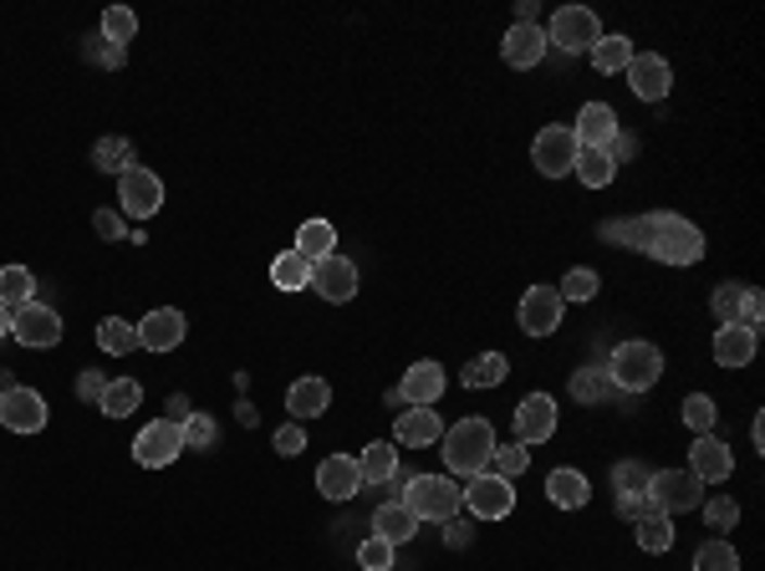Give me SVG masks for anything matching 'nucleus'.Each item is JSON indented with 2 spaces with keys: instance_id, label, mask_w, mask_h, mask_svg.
Returning a JSON list of instances; mask_svg holds the SVG:
<instances>
[{
  "instance_id": "obj_14",
  "label": "nucleus",
  "mask_w": 765,
  "mask_h": 571,
  "mask_svg": "<svg viewBox=\"0 0 765 571\" xmlns=\"http://www.w3.org/2000/svg\"><path fill=\"white\" fill-rule=\"evenodd\" d=\"M689 474H694L699 485H725L735 474V454L725 439L715 434H694V449H689Z\"/></svg>"
},
{
  "instance_id": "obj_41",
  "label": "nucleus",
  "mask_w": 765,
  "mask_h": 571,
  "mask_svg": "<svg viewBox=\"0 0 765 571\" xmlns=\"http://www.w3.org/2000/svg\"><path fill=\"white\" fill-rule=\"evenodd\" d=\"M649 480H653V470H649V465H638V459H617V465H613V490H617V495H649Z\"/></svg>"
},
{
  "instance_id": "obj_50",
  "label": "nucleus",
  "mask_w": 765,
  "mask_h": 571,
  "mask_svg": "<svg viewBox=\"0 0 765 571\" xmlns=\"http://www.w3.org/2000/svg\"><path fill=\"white\" fill-rule=\"evenodd\" d=\"M617 516L638 525V521H649V516H664V510L653 505V495H617Z\"/></svg>"
},
{
  "instance_id": "obj_9",
  "label": "nucleus",
  "mask_w": 765,
  "mask_h": 571,
  "mask_svg": "<svg viewBox=\"0 0 765 571\" xmlns=\"http://www.w3.org/2000/svg\"><path fill=\"white\" fill-rule=\"evenodd\" d=\"M179 454H184V429H179V419H153L149 429H138L134 459L143 465V470H164V465H174Z\"/></svg>"
},
{
  "instance_id": "obj_8",
  "label": "nucleus",
  "mask_w": 765,
  "mask_h": 571,
  "mask_svg": "<svg viewBox=\"0 0 765 571\" xmlns=\"http://www.w3.org/2000/svg\"><path fill=\"white\" fill-rule=\"evenodd\" d=\"M465 510L469 516H480V521H505L511 510H516V485L511 480H500V474H469L465 485Z\"/></svg>"
},
{
  "instance_id": "obj_36",
  "label": "nucleus",
  "mask_w": 765,
  "mask_h": 571,
  "mask_svg": "<svg viewBox=\"0 0 765 571\" xmlns=\"http://www.w3.org/2000/svg\"><path fill=\"white\" fill-rule=\"evenodd\" d=\"M587 56H592V67H598V72H607V77H613V72H628L632 41H628V36H602V41L587 51Z\"/></svg>"
},
{
  "instance_id": "obj_5",
  "label": "nucleus",
  "mask_w": 765,
  "mask_h": 571,
  "mask_svg": "<svg viewBox=\"0 0 765 571\" xmlns=\"http://www.w3.org/2000/svg\"><path fill=\"white\" fill-rule=\"evenodd\" d=\"M598 41H602V26H598V16H592L587 5H562V11L551 16V26H547V47H562V51H572V56L592 51Z\"/></svg>"
},
{
  "instance_id": "obj_40",
  "label": "nucleus",
  "mask_w": 765,
  "mask_h": 571,
  "mask_svg": "<svg viewBox=\"0 0 765 571\" xmlns=\"http://www.w3.org/2000/svg\"><path fill=\"white\" fill-rule=\"evenodd\" d=\"M598 286H602V276L592 266H572L556 291H562V302H592V296H598Z\"/></svg>"
},
{
  "instance_id": "obj_15",
  "label": "nucleus",
  "mask_w": 765,
  "mask_h": 571,
  "mask_svg": "<svg viewBox=\"0 0 765 571\" xmlns=\"http://www.w3.org/2000/svg\"><path fill=\"white\" fill-rule=\"evenodd\" d=\"M556 434V398L551 393H526L516 404V444H547Z\"/></svg>"
},
{
  "instance_id": "obj_10",
  "label": "nucleus",
  "mask_w": 765,
  "mask_h": 571,
  "mask_svg": "<svg viewBox=\"0 0 765 571\" xmlns=\"http://www.w3.org/2000/svg\"><path fill=\"white\" fill-rule=\"evenodd\" d=\"M649 495H653V505H659L664 516H684V510L704 505V485H699L689 470H659L649 480Z\"/></svg>"
},
{
  "instance_id": "obj_2",
  "label": "nucleus",
  "mask_w": 765,
  "mask_h": 571,
  "mask_svg": "<svg viewBox=\"0 0 765 571\" xmlns=\"http://www.w3.org/2000/svg\"><path fill=\"white\" fill-rule=\"evenodd\" d=\"M444 465H450V474H485L490 470V454H496V429H490V419H460L444 429Z\"/></svg>"
},
{
  "instance_id": "obj_13",
  "label": "nucleus",
  "mask_w": 765,
  "mask_h": 571,
  "mask_svg": "<svg viewBox=\"0 0 765 571\" xmlns=\"http://www.w3.org/2000/svg\"><path fill=\"white\" fill-rule=\"evenodd\" d=\"M562 291L556 286H531L526 296H521V332L526 337H551L556 327H562Z\"/></svg>"
},
{
  "instance_id": "obj_46",
  "label": "nucleus",
  "mask_w": 765,
  "mask_h": 571,
  "mask_svg": "<svg viewBox=\"0 0 765 571\" xmlns=\"http://www.w3.org/2000/svg\"><path fill=\"white\" fill-rule=\"evenodd\" d=\"M740 302H745V286H735V281L715 286V296H710V306H715L719 327H735V321H740Z\"/></svg>"
},
{
  "instance_id": "obj_33",
  "label": "nucleus",
  "mask_w": 765,
  "mask_h": 571,
  "mask_svg": "<svg viewBox=\"0 0 765 571\" xmlns=\"http://www.w3.org/2000/svg\"><path fill=\"white\" fill-rule=\"evenodd\" d=\"M36 302V276L26 266H0V306H26Z\"/></svg>"
},
{
  "instance_id": "obj_53",
  "label": "nucleus",
  "mask_w": 765,
  "mask_h": 571,
  "mask_svg": "<svg viewBox=\"0 0 765 571\" xmlns=\"http://www.w3.org/2000/svg\"><path fill=\"white\" fill-rule=\"evenodd\" d=\"M102 393H108V378L92 368H83V378H77V398H87V404H102Z\"/></svg>"
},
{
  "instance_id": "obj_31",
  "label": "nucleus",
  "mask_w": 765,
  "mask_h": 571,
  "mask_svg": "<svg viewBox=\"0 0 765 571\" xmlns=\"http://www.w3.org/2000/svg\"><path fill=\"white\" fill-rule=\"evenodd\" d=\"M572 174H577L587 189H607L613 185V174H617V164H613V153L607 149H582L577 153V164H572Z\"/></svg>"
},
{
  "instance_id": "obj_7",
  "label": "nucleus",
  "mask_w": 765,
  "mask_h": 571,
  "mask_svg": "<svg viewBox=\"0 0 765 571\" xmlns=\"http://www.w3.org/2000/svg\"><path fill=\"white\" fill-rule=\"evenodd\" d=\"M577 153H582V143H577V134L566 128V123H547L541 134H536L531 143V164L547 174V179H562V174H572V164H577Z\"/></svg>"
},
{
  "instance_id": "obj_35",
  "label": "nucleus",
  "mask_w": 765,
  "mask_h": 571,
  "mask_svg": "<svg viewBox=\"0 0 765 571\" xmlns=\"http://www.w3.org/2000/svg\"><path fill=\"white\" fill-rule=\"evenodd\" d=\"M572 398H577V404H607V398H613V378H607V368H577L572 372Z\"/></svg>"
},
{
  "instance_id": "obj_49",
  "label": "nucleus",
  "mask_w": 765,
  "mask_h": 571,
  "mask_svg": "<svg viewBox=\"0 0 765 571\" xmlns=\"http://www.w3.org/2000/svg\"><path fill=\"white\" fill-rule=\"evenodd\" d=\"M704 521H710V531H735L740 505H735L730 495H715V500H704Z\"/></svg>"
},
{
  "instance_id": "obj_44",
  "label": "nucleus",
  "mask_w": 765,
  "mask_h": 571,
  "mask_svg": "<svg viewBox=\"0 0 765 571\" xmlns=\"http://www.w3.org/2000/svg\"><path fill=\"white\" fill-rule=\"evenodd\" d=\"M179 429H184V449H210V444H215L220 439V429H215V419H210V414H184L179 419Z\"/></svg>"
},
{
  "instance_id": "obj_58",
  "label": "nucleus",
  "mask_w": 765,
  "mask_h": 571,
  "mask_svg": "<svg viewBox=\"0 0 765 571\" xmlns=\"http://www.w3.org/2000/svg\"><path fill=\"white\" fill-rule=\"evenodd\" d=\"M16 388V378H11V368H0V393H11Z\"/></svg>"
},
{
  "instance_id": "obj_6",
  "label": "nucleus",
  "mask_w": 765,
  "mask_h": 571,
  "mask_svg": "<svg viewBox=\"0 0 765 571\" xmlns=\"http://www.w3.org/2000/svg\"><path fill=\"white\" fill-rule=\"evenodd\" d=\"M117 204H123V215H134V219L159 215V210H164V179L143 164L123 168V174H117Z\"/></svg>"
},
{
  "instance_id": "obj_12",
  "label": "nucleus",
  "mask_w": 765,
  "mask_h": 571,
  "mask_svg": "<svg viewBox=\"0 0 765 571\" xmlns=\"http://www.w3.org/2000/svg\"><path fill=\"white\" fill-rule=\"evenodd\" d=\"M11 337H16L21 347H57L62 342V317L51 312V306H41V302H26V306H16V317H11Z\"/></svg>"
},
{
  "instance_id": "obj_54",
  "label": "nucleus",
  "mask_w": 765,
  "mask_h": 571,
  "mask_svg": "<svg viewBox=\"0 0 765 571\" xmlns=\"http://www.w3.org/2000/svg\"><path fill=\"white\" fill-rule=\"evenodd\" d=\"M92 230H98L102 240H123V215H117V210H98V215H92Z\"/></svg>"
},
{
  "instance_id": "obj_21",
  "label": "nucleus",
  "mask_w": 765,
  "mask_h": 571,
  "mask_svg": "<svg viewBox=\"0 0 765 571\" xmlns=\"http://www.w3.org/2000/svg\"><path fill=\"white\" fill-rule=\"evenodd\" d=\"M572 134H577L582 149H613L617 143V113L607 107V102H587L582 113H577V123H572Z\"/></svg>"
},
{
  "instance_id": "obj_17",
  "label": "nucleus",
  "mask_w": 765,
  "mask_h": 571,
  "mask_svg": "<svg viewBox=\"0 0 765 571\" xmlns=\"http://www.w3.org/2000/svg\"><path fill=\"white\" fill-rule=\"evenodd\" d=\"M189 332V321H184L179 306H153L149 317L138 321V347H149V353H174Z\"/></svg>"
},
{
  "instance_id": "obj_4",
  "label": "nucleus",
  "mask_w": 765,
  "mask_h": 571,
  "mask_svg": "<svg viewBox=\"0 0 765 571\" xmlns=\"http://www.w3.org/2000/svg\"><path fill=\"white\" fill-rule=\"evenodd\" d=\"M607 378H613V388H623V393H649V388L664 378V353H659L653 342H643V337L617 342L613 363H607Z\"/></svg>"
},
{
  "instance_id": "obj_28",
  "label": "nucleus",
  "mask_w": 765,
  "mask_h": 571,
  "mask_svg": "<svg viewBox=\"0 0 765 571\" xmlns=\"http://www.w3.org/2000/svg\"><path fill=\"white\" fill-rule=\"evenodd\" d=\"M352 459H358L363 485H382V480H393V474H399V449H393V444H367V449L352 454Z\"/></svg>"
},
{
  "instance_id": "obj_3",
  "label": "nucleus",
  "mask_w": 765,
  "mask_h": 571,
  "mask_svg": "<svg viewBox=\"0 0 765 571\" xmlns=\"http://www.w3.org/2000/svg\"><path fill=\"white\" fill-rule=\"evenodd\" d=\"M399 500L414 510L418 521L450 525L460 516V505H465V485H454L450 474H414V480H403Z\"/></svg>"
},
{
  "instance_id": "obj_56",
  "label": "nucleus",
  "mask_w": 765,
  "mask_h": 571,
  "mask_svg": "<svg viewBox=\"0 0 765 571\" xmlns=\"http://www.w3.org/2000/svg\"><path fill=\"white\" fill-rule=\"evenodd\" d=\"M750 444H755V449H765V419L750 423Z\"/></svg>"
},
{
  "instance_id": "obj_18",
  "label": "nucleus",
  "mask_w": 765,
  "mask_h": 571,
  "mask_svg": "<svg viewBox=\"0 0 765 571\" xmlns=\"http://www.w3.org/2000/svg\"><path fill=\"white\" fill-rule=\"evenodd\" d=\"M628 83L643 102H664L668 92H674V67H668L664 56H653V51H632Z\"/></svg>"
},
{
  "instance_id": "obj_22",
  "label": "nucleus",
  "mask_w": 765,
  "mask_h": 571,
  "mask_svg": "<svg viewBox=\"0 0 765 571\" xmlns=\"http://www.w3.org/2000/svg\"><path fill=\"white\" fill-rule=\"evenodd\" d=\"M399 393H403V404H414V408H434V404H439V398H444V368L424 357V363H414V368L403 372Z\"/></svg>"
},
{
  "instance_id": "obj_19",
  "label": "nucleus",
  "mask_w": 765,
  "mask_h": 571,
  "mask_svg": "<svg viewBox=\"0 0 765 571\" xmlns=\"http://www.w3.org/2000/svg\"><path fill=\"white\" fill-rule=\"evenodd\" d=\"M316 490H322L327 500H352V495L363 490L358 459H352V454H327V459H322V470H316Z\"/></svg>"
},
{
  "instance_id": "obj_48",
  "label": "nucleus",
  "mask_w": 765,
  "mask_h": 571,
  "mask_svg": "<svg viewBox=\"0 0 765 571\" xmlns=\"http://www.w3.org/2000/svg\"><path fill=\"white\" fill-rule=\"evenodd\" d=\"M358 567H363V571H388V567H393V546H388L382 536H367L363 546H358Z\"/></svg>"
},
{
  "instance_id": "obj_26",
  "label": "nucleus",
  "mask_w": 765,
  "mask_h": 571,
  "mask_svg": "<svg viewBox=\"0 0 765 571\" xmlns=\"http://www.w3.org/2000/svg\"><path fill=\"white\" fill-rule=\"evenodd\" d=\"M414 531H418V516L403 500L378 505V516H373V536H382L388 546H403V541H414Z\"/></svg>"
},
{
  "instance_id": "obj_45",
  "label": "nucleus",
  "mask_w": 765,
  "mask_h": 571,
  "mask_svg": "<svg viewBox=\"0 0 765 571\" xmlns=\"http://www.w3.org/2000/svg\"><path fill=\"white\" fill-rule=\"evenodd\" d=\"M92 158H98V168H108V174H123V168H134L128 158H134V143L128 138H102L98 149H92Z\"/></svg>"
},
{
  "instance_id": "obj_25",
  "label": "nucleus",
  "mask_w": 765,
  "mask_h": 571,
  "mask_svg": "<svg viewBox=\"0 0 765 571\" xmlns=\"http://www.w3.org/2000/svg\"><path fill=\"white\" fill-rule=\"evenodd\" d=\"M761 347V337L750 327H719L715 332V363L719 368H750V357Z\"/></svg>"
},
{
  "instance_id": "obj_24",
  "label": "nucleus",
  "mask_w": 765,
  "mask_h": 571,
  "mask_svg": "<svg viewBox=\"0 0 765 571\" xmlns=\"http://www.w3.org/2000/svg\"><path fill=\"white\" fill-rule=\"evenodd\" d=\"M286 408H291V419H316V414H327V408H333L327 378H297L291 393H286Z\"/></svg>"
},
{
  "instance_id": "obj_23",
  "label": "nucleus",
  "mask_w": 765,
  "mask_h": 571,
  "mask_svg": "<svg viewBox=\"0 0 765 571\" xmlns=\"http://www.w3.org/2000/svg\"><path fill=\"white\" fill-rule=\"evenodd\" d=\"M444 439V423L434 408H409L393 423V444H409V449H424V444H439Z\"/></svg>"
},
{
  "instance_id": "obj_47",
  "label": "nucleus",
  "mask_w": 765,
  "mask_h": 571,
  "mask_svg": "<svg viewBox=\"0 0 765 571\" xmlns=\"http://www.w3.org/2000/svg\"><path fill=\"white\" fill-rule=\"evenodd\" d=\"M715 419H719L715 398H704V393H689V398H684V423H689L694 434H710V429H715Z\"/></svg>"
},
{
  "instance_id": "obj_20",
  "label": "nucleus",
  "mask_w": 765,
  "mask_h": 571,
  "mask_svg": "<svg viewBox=\"0 0 765 571\" xmlns=\"http://www.w3.org/2000/svg\"><path fill=\"white\" fill-rule=\"evenodd\" d=\"M547 31L541 26H511L505 31V41H500V56L511 62L516 72H531V67H541V56H547Z\"/></svg>"
},
{
  "instance_id": "obj_29",
  "label": "nucleus",
  "mask_w": 765,
  "mask_h": 571,
  "mask_svg": "<svg viewBox=\"0 0 765 571\" xmlns=\"http://www.w3.org/2000/svg\"><path fill=\"white\" fill-rule=\"evenodd\" d=\"M297 255H306V261H322V255H337V230L327 225V219H306L297 230V245H291Z\"/></svg>"
},
{
  "instance_id": "obj_57",
  "label": "nucleus",
  "mask_w": 765,
  "mask_h": 571,
  "mask_svg": "<svg viewBox=\"0 0 765 571\" xmlns=\"http://www.w3.org/2000/svg\"><path fill=\"white\" fill-rule=\"evenodd\" d=\"M11 317H16V312H11V306H0V337H11Z\"/></svg>"
},
{
  "instance_id": "obj_43",
  "label": "nucleus",
  "mask_w": 765,
  "mask_h": 571,
  "mask_svg": "<svg viewBox=\"0 0 765 571\" xmlns=\"http://www.w3.org/2000/svg\"><path fill=\"white\" fill-rule=\"evenodd\" d=\"M526 465H531L526 444H496V454H490V474H500V480H516Z\"/></svg>"
},
{
  "instance_id": "obj_16",
  "label": "nucleus",
  "mask_w": 765,
  "mask_h": 571,
  "mask_svg": "<svg viewBox=\"0 0 765 571\" xmlns=\"http://www.w3.org/2000/svg\"><path fill=\"white\" fill-rule=\"evenodd\" d=\"M312 291L322 302H352L358 296V266L348 255H322V261H312Z\"/></svg>"
},
{
  "instance_id": "obj_32",
  "label": "nucleus",
  "mask_w": 765,
  "mask_h": 571,
  "mask_svg": "<svg viewBox=\"0 0 765 571\" xmlns=\"http://www.w3.org/2000/svg\"><path fill=\"white\" fill-rule=\"evenodd\" d=\"M138 404H143V388H138L134 378H113L98 408L108 414V419H128V414H138Z\"/></svg>"
},
{
  "instance_id": "obj_27",
  "label": "nucleus",
  "mask_w": 765,
  "mask_h": 571,
  "mask_svg": "<svg viewBox=\"0 0 765 571\" xmlns=\"http://www.w3.org/2000/svg\"><path fill=\"white\" fill-rule=\"evenodd\" d=\"M547 495H551V505H562V510H582V505L592 500V485H587L582 470H551Z\"/></svg>"
},
{
  "instance_id": "obj_38",
  "label": "nucleus",
  "mask_w": 765,
  "mask_h": 571,
  "mask_svg": "<svg viewBox=\"0 0 765 571\" xmlns=\"http://www.w3.org/2000/svg\"><path fill=\"white\" fill-rule=\"evenodd\" d=\"M134 36H138V16L128 11V5H108V11H102V41H108V47L128 51Z\"/></svg>"
},
{
  "instance_id": "obj_55",
  "label": "nucleus",
  "mask_w": 765,
  "mask_h": 571,
  "mask_svg": "<svg viewBox=\"0 0 765 571\" xmlns=\"http://www.w3.org/2000/svg\"><path fill=\"white\" fill-rule=\"evenodd\" d=\"M92 56H98V62H108V67H123V51H117V47H108L102 36H98V41H92Z\"/></svg>"
},
{
  "instance_id": "obj_11",
  "label": "nucleus",
  "mask_w": 765,
  "mask_h": 571,
  "mask_svg": "<svg viewBox=\"0 0 765 571\" xmlns=\"http://www.w3.org/2000/svg\"><path fill=\"white\" fill-rule=\"evenodd\" d=\"M47 419H51V408L36 388H11V393H0V423H5L11 434H41Z\"/></svg>"
},
{
  "instance_id": "obj_1",
  "label": "nucleus",
  "mask_w": 765,
  "mask_h": 571,
  "mask_svg": "<svg viewBox=\"0 0 765 571\" xmlns=\"http://www.w3.org/2000/svg\"><path fill=\"white\" fill-rule=\"evenodd\" d=\"M602 240H613V245H628V251H643L653 261H664V266H694L704 261V236H699V225H689L684 215H632V219H607L598 225Z\"/></svg>"
},
{
  "instance_id": "obj_52",
  "label": "nucleus",
  "mask_w": 765,
  "mask_h": 571,
  "mask_svg": "<svg viewBox=\"0 0 765 571\" xmlns=\"http://www.w3.org/2000/svg\"><path fill=\"white\" fill-rule=\"evenodd\" d=\"M301 449H306L301 423H281V429H276V454H286V459H291V454H301Z\"/></svg>"
},
{
  "instance_id": "obj_42",
  "label": "nucleus",
  "mask_w": 765,
  "mask_h": 571,
  "mask_svg": "<svg viewBox=\"0 0 765 571\" xmlns=\"http://www.w3.org/2000/svg\"><path fill=\"white\" fill-rule=\"evenodd\" d=\"M638 546L649 556H664L674 546V521L668 516H649V521H638Z\"/></svg>"
},
{
  "instance_id": "obj_37",
  "label": "nucleus",
  "mask_w": 765,
  "mask_h": 571,
  "mask_svg": "<svg viewBox=\"0 0 765 571\" xmlns=\"http://www.w3.org/2000/svg\"><path fill=\"white\" fill-rule=\"evenodd\" d=\"M271 281L281 286V291H306V286H312V261H306V255H297V251L276 255V266H271Z\"/></svg>"
},
{
  "instance_id": "obj_39",
  "label": "nucleus",
  "mask_w": 765,
  "mask_h": 571,
  "mask_svg": "<svg viewBox=\"0 0 765 571\" xmlns=\"http://www.w3.org/2000/svg\"><path fill=\"white\" fill-rule=\"evenodd\" d=\"M694 571H740V551H735L725 536L704 541V546L694 551Z\"/></svg>"
},
{
  "instance_id": "obj_30",
  "label": "nucleus",
  "mask_w": 765,
  "mask_h": 571,
  "mask_svg": "<svg viewBox=\"0 0 765 571\" xmlns=\"http://www.w3.org/2000/svg\"><path fill=\"white\" fill-rule=\"evenodd\" d=\"M98 347L108 357H128L138 347V321H123V317H102L98 321Z\"/></svg>"
},
{
  "instance_id": "obj_34",
  "label": "nucleus",
  "mask_w": 765,
  "mask_h": 571,
  "mask_svg": "<svg viewBox=\"0 0 765 571\" xmlns=\"http://www.w3.org/2000/svg\"><path fill=\"white\" fill-rule=\"evenodd\" d=\"M505 372H511V363H505L500 353H480V357H469L465 363L460 383L465 388H496V383H505Z\"/></svg>"
},
{
  "instance_id": "obj_51",
  "label": "nucleus",
  "mask_w": 765,
  "mask_h": 571,
  "mask_svg": "<svg viewBox=\"0 0 765 571\" xmlns=\"http://www.w3.org/2000/svg\"><path fill=\"white\" fill-rule=\"evenodd\" d=\"M761 321H765V296L755 291V286H745V302H740V321H735V327H750V332H761Z\"/></svg>"
}]
</instances>
